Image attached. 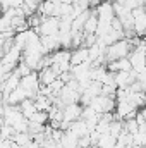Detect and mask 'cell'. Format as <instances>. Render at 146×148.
I'll list each match as a JSON object with an SVG mask.
<instances>
[{"mask_svg": "<svg viewBox=\"0 0 146 148\" xmlns=\"http://www.w3.org/2000/svg\"><path fill=\"white\" fill-rule=\"evenodd\" d=\"M59 2H60V3H67V5H71V3H72V0H59Z\"/></svg>", "mask_w": 146, "mask_h": 148, "instance_id": "obj_13", "label": "cell"}, {"mask_svg": "<svg viewBox=\"0 0 146 148\" xmlns=\"http://www.w3.org/2000/svg\"><path fill=\"white\" fill-rule=\"evenodd\" d=\"M84 62H89V57H88V48L86 47H77L71 50V67L72 66H79V64H84Z\"/></svg>", "mask_w": 146, "mask_h": 148, "instance_id": "obj_6", "label": "cell"}, {"mask_svg": "<svg viewBox=\"0 0 146 148\" xmlns=\"http://www.w3.org/2000/svg\"><path fill=\"white\" fill-rule=\"evenodd\" d=\"M131 52H132L131 41L122 38V40H119V41H115V43L107 47L105 59H107V62H113V60H119V59H127Z\"/></svg>", "mask_w": 146, "mask_h": 148, "instance_id": "obj_1", "label": "cell"}, {"mask_svg": "<svg viewBox=\"0 0 146 148\" xmlns=\"http://www.w3.org/2000/svg\"><path fill=\"white\" fill-rule=\"evenodd\" d=\"M19 86L28 93L29 100H33L38 95V90H40V81H38V73H29L28 76L21 77L19 81Z\"/></svg>", "mask_w": 146, "mask_h": 148, "instance_id": "obj_3", "label": "cell"}, {"mask_svg": "<svg viewBox=\"0 0 146 148\" xmlns=\"http://www.w3.org/2000/svg\"><path fill=\"white\" fill-rule=\"evenodd\" d=\"M81 110H83V107H81L79 102H77V103L64 105V109H62V121L67 122V124H71L74 121L81 119Z\"/></svg>", "mask_w": 146, "mask_h": 148, "instance_id": "obj_5", "label": "cell"}, {"mask_svg": "<svg viewBox=\"0 0 146 148\" xmlns=\"http://www.w3.org/2000/svg\"><path fill=\"white\" fill-rule=\"evenodd\" d=\"M29 122H35V124H40V126H45V124H48V115H46L45 112H36V114L29 119Z\"/></svg>", "mask_w": 146, "mask_h": 148, "instance_id": "obj_11", "label": "cell"}, {"mask_svg": "<svg viewBox=\"0 0 146 148\" xmlns=\"http://www.w3.org/2000/svg\"><path fill=\"white\" fill-rule=\"evenodd\" d=\"M57 77H59V74L55 73L52 67H45V69H40V71H38V81H40V86H48V84L53 83Z\"/></svg>", "mask_w": 146, "mask_h": 148, "instance_id": "obj_8", "label": "cell"}, {"mask_svg": "<svg viewBox=\"0 0 146 148\" xmlns=\"http://www.w3.org/2000/svg\"><path fill=\"white\" fill-rule=\"evenodd\" d=\"M88 107H89V109H93L96 114H107V112H113V109H115V98L98 95V97H95V98L89 102V105H88Z\"/></svg>", "mask_w": 146, "mask_h": 148, "instance_id": "obj_2", "label": "cell"}, {"mask_svg": "<svg viewBox=\"0 0 146 148\" xmlns=\"http://www.w3.org/2000/svg\"><path fill=\"white\" fill-rule=\"evenodd\" d=\"M96 26H98V19H96V16L93 14V10H91V16L86 19V23H84V26H83V33L84 35H95V31H96Z\"/></svg>", "mask_w": 146, "mask_h": 148, "instance_id": "obj_10", "label": "cell"}, {"mask_svg": "<svg viewBox=\"0 0 146 148\" xmlns=\"http://www.w3.org/2000/svg\"><path fill=\"white\" fill-rule=\"evenodd\" d=\"M67 131L74 134L77 140L79 138H83V136H88L89 134V129H88V126H86V122L83 121V119H77V121H74L69 124V127H67Z\"/></svg>", "mask_w": 146, "mask_h": 148, "instance_id": "obj_7", "label": "cell"}, {"mask_svg": "<svg viewBox=\"0 0 146 148\" xmlns=\"http://www.w3.org/2000/svg\"><path fill=\"white\" fill-rule=\"evenodd\" d=\"M136 3H138V7H145V0H136Z\"/></svg>", "mask_w": 146, "mask_h": 148, "instance_id": "obj_12", "label": "cell"}, {"mask_svg": "<svg viewBox=\"0 0 146 148\" xmlns=\"http://www.w3.org/2000/svg\"><path fill=\"white\" fill-rule=\"evenodd\" d=\"M40 43H41L45 53H53V52L60 50L59 41H57V36H40Z\"/></svg>", "mask_w": 146, "mask_h": 148, "instance_id": "obj_9", "label": "cell"}, {"mask_svg": "<svg viewBox=\"0 0 146 148\" xmlns=\"http://www.w3.org/2000/svg\"><path fill=\"white\" fill-rule=\"evenodd\" d=\"M35 31L38 33V36H55L59 33V19L57 17H43Z\"/></svg>", "mask_w": 146, "mask_h": 148, "instance_id": "obj_4", "label": "cell"}]
</instances>
